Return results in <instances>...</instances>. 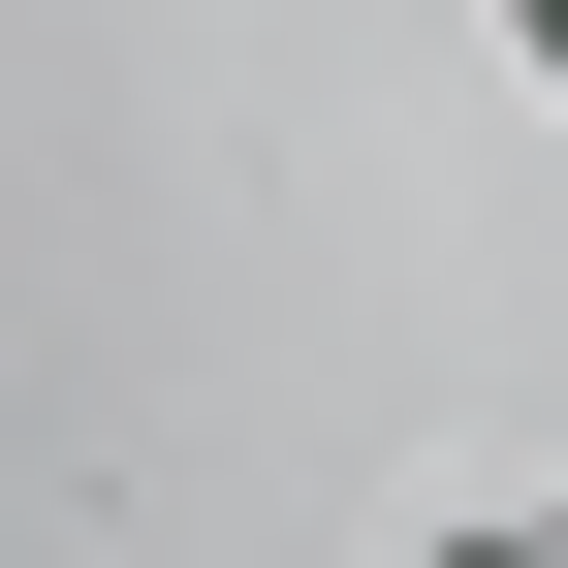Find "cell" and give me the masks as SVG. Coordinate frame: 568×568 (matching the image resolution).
Segmentation results:
<instances>
[{"instance_id": "1", "label": "cell", "mask_w": 568, "mask_h": 568, "mask_svg": "<svg viewBox=\"0 0 568 568\" xmlns=\"http://www.w3.org/2000/svg\"><path fill=\"white\" fill-rule=\"evenodd\" d=\"M506 63H537V95H568V0H506Z\"/></svg>"}, {"instance_id": "2", "label": "cell", "mask_w": 568, "mask_h": 568, "mask_svg": "<svg viewBox=\"0 0 568 568\" xmlns=\"http://www.w3.org/2000/svg\"><path fill=\"white\" fill-rule=\"evenodd\" d=\"M443 568H568V537H443Z\"/></svg>"}]
</instances>
